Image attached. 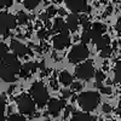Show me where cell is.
Here are the masks:
<instances>
[{
  "instance_id": "cell-1",
  "label": "cell",
  "mask_w": 121,
  "mask_h": 121,
  "mask_svg": "<svg viewBox=\"0 0 121 121\" xmlns=\"http://www.w3.org/2000/svg\"><path fill=\"white\" fill-rule=\"evenodd\" d=\"M79 105L81 107L85 112H92L99 104V95L93 91H86L81 92L78 96Z\"/></svg>"
},
{
  "instance_id": "cell-2",
  "label": "cell",
  "mask_w": 121,
  "mask_h": 121,
  "mask_svg": "<svg viewBox=\"0 0 121 121\" xmlns=\"http://www.w3.org/2000/svg\"><path fill=\"white\" fill-rule=\"evenodd\" d=\"M30 95H32L34 102L38 104L39 108H43L48 102V92L44 84L34 82L30 87Z\"/></svg>"
},
{
  "instance_id": "cell-3",
  "label": "cell",
  "mask_w": 121,
  "mask_h": 121,
  "mask_svg": "<svg viewBox=\"0 0 121 121\" xmlns=\"http://www.w3.org/2000/svg\"><path fill=\"white\" fill-rule=\"evenodd\" d=\"M88 55H90V51L86 44H80V45H75L72 48V51L68 55V59L70 63L75 64V63L81 62V60H85L88 57Z\"/></svg>"
},
{
  "instance_id": "cell-4",
  "label": "cell",
  "mask_w": 121,
  "mask_h": 121,
  "mask_svg": "<svg viewBox=\"0 0 121 121\" xmlns=\"http://www.w3.org/2000/svg\"><path fill=\"white\" fill-rule=\"evenodd\" d=\"M18 109L23 115H33L35 113V102L33 98H30L29 96H21L17 100Z\"/></svg>"
},
{
  "instance_id": "cell-5",
  "label": "cell",
  "mask_w": 121,
  "mask_h": 121,
  "mask_svg": "<svg viewBox=\"0 0 121 121\" xmlns=\"http://www.w3.org/2000/svg\"><path fill=\"white\" fill-rule=\"evenodd\" d=\"M95 74V69L92 65V62L91 60H87V62L80 64L76 70H75V75L76 78L81 79V80H90Z\"/></svg>"
},
{
  "instance_id": "cell-6",
  "label": "cell",
  "mask_w": 121,
  "mask_h": 121,
  "mask_svg": "<svg viewBox=\"0 0 121 121\" xmlns=\"http://www.w3.org/2000/svg\"><path fill=\"white\" fill-rule=\"evenodd\" d=\"M70 44V36L68 28H64L57 36L53 38V48L56 50H63Z\"/></svg>"
},
{
  "instance_id": "cell-7",
  "label": "cell",
  "mask_w": 121,
  "mask_h": 121,
  "mask_svg": "<svg viewBox=\"0 0 121 121\" xmlns=\"http://www.w3.org/2000/svg\"><path fill=\"white\" fill-rule=\"evenodd\" d=\"M17 24V18L11 13H0V29L11 30Z\"/></svg>"
},
{
  "instance_id": "cell-8",
  "label": "cell",
  "mask_w": 121,
  "mask_h": 121,
  "mask_svg": "<svg viewBox=\"0 0 121 121\" xmlns=\"http://www.w3.org/2000/svg\"><path fill=\"white\" fill-rule=\"evenodd\" d=\"M67 7L72 12H85L88 11V6L86 0H65Z\"/></svg>"
},
{
  "instance_id": "cell-9",
  "label": "cell",
  "mask_w": 121,
  "mask_h": 121,
  "mask_svg": "<svg viewBox=\"0 0 121 121\" xmlns=\"http://www.w3.org/2000/svg\"><path fill=\"white\" fill-rule=\"evenodd\" d=\"M0 78L5 82H13L16 81V73L10 65L1 64L0 65Z\"/></svg>"
},
{
  "instance_id": "cell-10",
  "label": "cell",
  "mask_w": 121,
  "mask_h": 121,
  "mask_svg": "<svg viewBox=\"0 0 121 121\" xmlns=\"http://www.w3.org/2000/svg\"><path fill=\"white\" fill-rule=\"evenodd\" d=\"M11 50L13 51L15 55H17L19 57H24L26 55L29 53V48L26 45H23L22 43L17 41V40H12L11 41Z\"/></svg>"
},
{
  "instance_id": "cell-11",
  "label": "cell",
  "mask_w": 121,
  "mask_h": 121,
  "mask_svg": "<svg viewBox=\"0 0 121 121\" xmlns=\"http://www.w3.org/2000/svg\"><path fill=\"white\" fill-rule=\"evenodd\" d=\"M47 107H48V113L53 116H57L60 110L64 108V102L63 100H59V99H51L48 102Z\"/></svg>"
},
{
  "instance_id": "cell-12",
  "label": "cell",
  "mask_w": 121,
  "mask_h": 121,
  "mask_svg": "<svg viewBox=\"0 0 121 121\" xmlns=\"http://www.w3.org/2000/svg\"><path fill=\"white\" fill-rule=\"evenodd\" d=\"M80 23V17L78 16V13L75 12H72L69 16H68V19H67V28L70 32H75L78 29V26Z\"/></svg>"
},
{
  "instance_id": "cell-13",
  "label": "cell",
  "mask_w": 121,
  "mask_h": 121,
  "mask_svg": "<svg viewBox=\"0 0 121 121\" xmlns=\"http://www.w3.org/2000/svg\"><path fill=\"white\" fill-rule=\"evenodd\" d=\"M36 68H38V64H35V63H32V62L26 63L24 65H22L19 74H21V76H23V78H27V76H29L30 74L35 73V72H36Z\"/></svg>"
},
{
  "instance_id": "cell-14",
  "label": "cell",
  "mask_w": 121,
  "mask_h": 121,
  "mask_svg": "<svg viewBox=\"0 0 121 121\" xmlns=\"http://www.w3.org/2000/svg\"><path fill=\"white\" fill-rule=\"evenodd\" d=\"M72 121H96L93 116H91L87 113L82 112H73V119Z\"/></svg>"
},
{
  "instance_id": "cell-15",
  "label": "cell",
  "mask_w": 121,
  "mask_h": 121,
  "mask_svg": "<svg viewBox=\"0 0 121 121\" xmlns=\"http://www.w3.org/2000/svg\"><path fill=\"white\" fill-rule=\"evenodd\" d=\"M59 81L64 86H69L73 84V76L70 75L68 72H62L59 74Z\"/></svg>"
},
{
  "instance_id": "cell-16",
  "label": "cell",
  "mask_w": 121,
  "mask_h": 121,
  "mask_svg": "<svg viewBox=\"0 0 121 121\" xmlns=\"http://www.w3.org/2000/svg\"><path fill=\"white\" fill-rule=\"evenodd\" d=\"M109 43H110V38L108 35H102L96 43V46L98 50H103L104 47L109 46Z\"/></svg>"
},
{
  "instance_id": "cell-17",
  "label": "cell",
  "mask_w": 121,
  "mask_h": 121,
  "mask_svg": "<svg viewBox=\"0 0 121 121\" xmlns=\"http://www.w3.org/2000/svg\"><path fill=\"white\" fill-rule=\"evenodd\" d=\"M17 60L16 58V55H11V53H6L1 57V64H5V65H11L12 63H15Z\"/></svg>"
},
{
  "instance_id": "cell-18",
  "label": "cell",
  "mask_w": 121,
  "mask_h": 121,
  "mask_svg": "<svg viewBox=\"0 0 121 121\" xmlns=\"http://www.w3.org/2000/svg\"><path fill=\"white\" fill-rule=\"evenodd\" d=\"M64 28H67L65 22L63 21L62 18H56V19H55V23H53L52 29H53V30H56V32H62V30H63Z\"/></svg>"
},
{
  "instance_id": "cell-19",
  "label": "cell",
  "mask_w": 121,
  "mask_h": 121,
  "mask_svg": "<svg viewBox=\"0 0 121 121\" xmlns=\"http://www.w3.org/2000/svg\"><path fill=\"white\" fill-rule=\"evenodd\" d=\"M40 1L41 0H23V4L28 10H34L40 4Z\"/></svg>"
},
{
  "instance_id": "cell-20",
  "label": "cell",
  "mask_w": 121,
  "mask_h": 121,
  "mask_svg": "<svg viewBox=\"0 0 121 121\" xmlns=\"http://www.w3.org/2000/svg\"><path fill=\"white\" fill-rule=\"evenodd\" d=\"M17 22H18L19 24H26V23L28 22V16H27V13L19 12L18 16H17Z\"/></svg>"
},
{
  "instance_id": "cell-21",
  "label": "cell",
  "mask_w": 121,
  "mask_h": 121,
  "mask_svg": "<svg viewBox=\"0 0 121 121\" xmlns=\"http://www.w3.org/2000/svg\"><path fill=\"white\" fill-rule=\"evenodd\" d=\"M95 76H96V81H97V86L100 88L103 85H102V81L104 80V74L102 73V72H97L96 74H95Z\"/></svg>"
},
{
  "instance_id": "cell-22",
  "label": "cell",
  "mask_w": 121,
  "mask_h": 121,
  "mask_svg": "<svg viewBox=\"0 0 121 121\" xmlns=\"http://www.w3.org/2000/svg\"><path fill=\"white\" fill-rule=\"evenodd\" d=\"M91 28H93L95 30H97V32L100 33V34H103L105 32V26L102 24V23H93L92 26H91Z\"/></svg>"
},
{
  "instance_id": "cell-23",
  "label": "cell",
  "mask_w": 121,
  "mask_h": 121,
  "mask_svg": "<svg viewBox=\"0 0 121 121\" xmlns=\"http://www.w3.org/2000/svg\"><path fill=\"white\" fill-rule=\"evenodd\" d=\"M80 24H81L82 26V28L85 29V30H87V29H90L91 28V26H92V24H91L90 23V21H88V18L87 17H81V18H80Z\"/></svg>"
},
{
  "instance_id": "cell-24",
  "label": "cell",
  "mask_w": 121,
  "mask_h": 121,
  "mask_svg": "<svg viewBox=\"0 0 121 121\" xmlns=\"http://www.w3.org/2000/svg\"><path fill=\"white\" fill-rule=\"evenodd\" d=\"M7 121H26V119H24V116L19 115V114H12L9 116Z\"/></svg>"
},
{
  "instance_id": "cell-25",
  "label": "cell",
  "mask_w": 121,
  "mask_h": 121,
  "mask_svg": "<svg viewBox=\"0 0 121 121\" xmlns=\"http://www.w3.org/2000/svg\"><path fill=\"white\" fill-rule=\"evenodd\" d=\"M81 43L82 44H87V43H90L91 41V39H90V34H88V30H85V32L81 34Z\"/></svg>"
},
{
  "instance_id": "cell-26",
  "label": "cell",
  "mask_w": 121,
  "mask_h": 121,
  "mask_svg": "<svg viewBox=\"0 0 121 121\" xmlns=\"http://www.w3.org/2000/svg\"><path fill=\"white\" fill-rule=\"evenodd\" d=\"M110 53H112V48L109 46L104 47L103 50H100V57H103V58H107L108 56H110Z\"/></svg>"
},
{
  "instance_id": "cell-27",
  "label": "cell",
  "mask_w": 121,
  "mask_h": 121,
  "mask_svg": "<svg viewBox=\"0 0 121 121\" xmlns=\"http://www.w3.org/2000/svg\"><path fill=\"white\" fill-rule=\"evenodd\" d=\"M13 0H0V7H9L11 6Z\"/></svg>"
},
{
  "instance_id": "cell-28",
  "label": "cell",
  "mask_w": 121,
  "mask_h": 121,
  "mask_svg": "<svg viewBox=\"0 0 121 121\" xmlns=\"http://www.w3.org/2000/svg\"><path fill=\"white\" fill-rule=\"evenodd\" d=\"M6 53H7V46L4 43H0V57H3Z\"/></svg>"
},
{
  "instance_id": "cell-29",
  "label": "cell",
  "mask_w": 121,
  "mask_h": 121,
  "mask_svg": "<svg viewBox=\"0 0 121 121\" xmlns=\"http://www.w3.org/2000/svg\"><path fill=\"white\" fill-rule=\"evenodd\" d=\"M56 12H57V10H56L53 6H50V7L46 10V13H47V16H48V17L55 16V15H56Z\"/></svg>"
},
{
  "instance_id": "cell-30",
  "label": "cell",
  "mask_w": 121,
  "mask_h": 121,
  "mask_svg": "<svg viewBox=\"0 0 121 121\" xmlns=\"http://www.w3.org/2000/svg\"><path fill=\"white\" fill-rule=\"evenodd\" d=\"M81 84H80V82H73L72 84V90L73 91H79V90H81Z\"/></svg>"
},
{
  "instance_id": "cell-31",
  "label": "cell",
  "mask_w": 121,
  "mask_h": 121,
  "mask_svg": "<svg viewBox=\"0 0 121 121\" xmlns=\"http://www.w3.org/2000/svg\"><path fill=\"white\" fill-rule=\"evenodd\" d=\"M5 114V104L4 103H0V120H3Z\"/></svg>"
},
{
  "instance_id": "cell-32",
  "label": "cell",
  "mask_w": 121,
  "mask_h": 121,
  "mask_svg": "<svg viewBox=\"0 0 121 121\" xmlns=\"http://www.w3.org/2000/svg\"><path fill=\"white\" fill-rule=\"evenodd\" d=\"M100 92H102V93H105V95H109V93H112V88H110V87H104V86H102V87H100Z\"/></svg>"
},
{
  "instance_id": "cell-33",
  "label": "cell",
  "mask_w": 121,
  "mask_h": 121,
  "mask_svg": "<svg viewBox=\"0 0 121 121\" xmlns=\"http://www.w3.org/2000/svg\"><path fill=\"white\" fill-rule=\"evenodd\" d=\"M115 74L121 75V62H117L115 65Z\"/></svg>"
},
{
  "instance_id": "cell-34",
  "label": "cell",
  "mask_w": 121,
  "mask_h": 121,
  "mask_svg": "<svg viewBox=\"0 0 121 121\" xmlns=\"http://www.w3.org/2000/svg\"><path fill=\"white\" fill-rule=\"evenodd\" d=\"M70 112H73V108H72V105H68V107L65 108V112H64V117H68Z\"/></svg>"
},
{
  "instance_id": "cell-35",
  "label": "cell",
  "mask_w": 121,
  "mask_h": 121,
  "mask_svg": "<svg viewBox=\"0 0 121 121\" xmlns=\"http://www.w3.org/2000/svg\"><path fill=\"white\" fill-rule=\"evenodd\" d=\"M62 95H63L64 98H69L70 95H72V92H70L69 90H63V91H62Z\"/></svg>"
},
{
  "instance_id": "cell-36",
  "label": "cell",
  "mask_w": 121,
  "mask_h": 121,
  "mask_svg": "<svg viewBox=\"0 0 121 121\" xmlns=\"http://www.w3.org/2000/svg\"><path fill=\"white\" fill-rule=\"evenodd\" d=\"M103 112L104 113H110L112 112V107H110L109 104H104L103 105Z\"/></svg>"
},
{
  "instance_id": "cell-37",
  "label": "cell",
  "mask_w": 121,
  "mask_h": 121,
  "mask_svg": "<svg viewBox=\"0 0 121 121\" xmlns=\"http://www.w3.org/2000/svg\"><path fill=\"white\" fill-rule=\"evenodd\" d=\"M51 86L53 90H57L58 88V85H57V81H55V80H51Z\"/></svg>"
},
{
  "instance_id": "cell-38",
  "label": "cell",
  "mask_w": 121,
  "mask_h": 121,
  "mask_svg": "<svg viewBox=\"0 0 121 121\" xmlns=\"http://www.w3.org/2000/svg\"><path fill=\"white\" fill-rule=\"evenodd\" d=\"M45 35H46V30H40V32H39V38L40 39H44Z\"/></svg>"
},
{
  "instance_id": "cell-39",
  "label": "cell",
  "mask_w": 121,
  "mask_h": 121,
  "mask_svg": "<svg viewBox=\"0 0 121 121\" xmlns=\"http://www.w3.org/2000/svg\"><path fill=\"white\" fill-rule=\"evenodd\" d=\"M115 81H116V82H119V84L121 85V75L115 74Z\"/></svg>"
},
{
  "instance_id": "cell-40",
  "label": "cell",
  "mask_w": 121,
  "mask_h": 121,
  "mask_svg": "<svg viewBox=\"0 0 121 121\" xmlns=\"http://www.w3.org/2000/svg\"><path fill=\"white\" fill-rule=\"evenodd\" d=\"M116 29H117V32H119V34L121 35V21L117 23V26H116Z\"/></svg>"
},
{
  "instance_id": "cell-41",
  "label": "cell",
  "mask_w": 121,
  "mask_h": 121,
  "mask_svg": "<svg viewBox=\"0 0 121 121\" xmlns=\"http://www.w3.org/2000/svg\"><path fill=\"white\" fill-rule=\"evenodd\" d=\"M58 12H59L60 15H62V16H63V15L65 13V12H64V10H63V9H59V10H58Z\"/></svg>"
},
{
  "instance_id": "cell-42",
  "label": "cell",
  "mask_w": 121,
  "mask_h": 121,
  "mask_svg": "<svg viewBox=\"0 0 121 121\" xmlns=\"http://www.w3.org/2000/svg\"><path fill=\"white\" fill-rule=\"evenodd\" d=\"M109 121H114V120H109Z\"/></svg>"
},
{
  "instance_id": "cell-43",
  "label": "cell",
  "mask_w": 121,
  "mask_h": 121,
  "mask_svg": "<svg viewBox=\"0 0 121 121\" xmlns=\"http://www.w3.org/2000/svg\"><path fill=\"white\" fill-rule=\"evenodd\" d=\"M46 121H50V120H46Z\"/></svg>"
},
{
  "instance_id": "cell-44",
  "label": "cell",
  "mask_w": 121,
  "mask_h": 121,
  "mask_svg": "<svg viewBox=\"0 0 121 121\" xmlns=\"http://www.w3.org/2000/svg\"><path fill=\"white\" fill-rule=\"evenodd\" d=\"M120 116H121V113H120Z\"/></svg>"
}]
</instances>
